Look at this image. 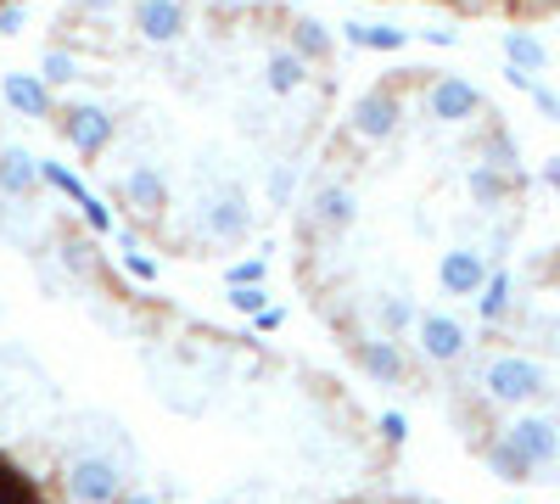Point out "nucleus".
<instances>
[{
    "label": "nucleus",
    "mask_w": 560,
    "mask_h": 504,
    "mask_svg": "<svg viewBox=\"0 0 560 504\" xmlns=\"http://www.w3.org/2000/svg\"><path fill=\"white\" fill-rule=\"evenodd\" d=\"M118 504H158V493H129V488H124V499H118Z\"/></svg>",
    "instance_id": "obj_42"
},
{
    "label": "nucleus",
    "mask_w": 560,
    "mask_h": 504,
    "mask_svg": "<svg viewBox=\"0 0 560 504\" xmlns=\"http://www.w3.org/2000/svg\"><path fill=\"white\" fill-rule=\"evenodd\" d=\"M370 308H376L382 337H398V331H409L415 319H420V308H415V297H409V292H387V297H376Z\"/></svg>",
    "instance_id": "obj_18"
},
{
    "label": "nucleus",
    "mask_w": 560,
    "mask_h": 504,
    "mask_svg": "<svg viewBox=\"0 0 560 504\" xmlns=\"http://www.w3.org/2000/svg\"><path fill=\"white\" fill-rule=\"evenodd\" d=\"M438 281H443L448 297H477L482 281H488V258H482V247H448L443 263H438Z\"/></svg>",
    "instance_id": "obj_9"
},
{
    "label": "nucleus",
    "mask_w": 560,
    "mask_h": 504,
    "mask_svg": "<svg viewBox=\"0 0 560 504\" xmlns=\"http://www.w3.org/2000/svg\"><path fill=\"white\" fill-rule=\"evenodd\" d=\"M113 113L107 107H96V102H79V107H68L62 113V134H68V146L73 152H84V157H96L107 141H113Z\"/></svg>",
    "instance_id": "obj_7"
},
{
    "label": "nucleus",
    "mask_w": 560,
    "mask_h": 504,
    "mask_svg": "<svg viewBox=\"0 0 560 504\" xmlns=\"http://www.w3.org/2000/svg\"><path fill=\"white\" fill-rule=\"evenodd\" d=\"M359 364H364V376H370V382H382V387H398V382L409 376V364H404V353H398L393 337L359 342Z\"/></svg>",
    "instance_id": "obj_12"
},
{
    "label": "nucleus",
    "mask_w": 560,
    "mask_h": 504,
    "mask_svg": "<svg viewBox=\"0 0 560 504\" xmlns=\"http://www.w3.org/2000/svg\"><path fill=\"white\" fill-rule=\"evenodd\" d=\"M213 7H236V0H213Z\"/></svg>",
    "instance_id": "obj_45"
},
{
    "label": "nucleus",
    "mask_w": 560,
    "mask_h": 504,
    "mask_svg": "<svg viewBox=\"0 0 560 504\" xmlns=\"http://www.w3.org/2000/svg\"><path fill=\"white\" fill-rule=\"evenodd\" d=\"M7 102L23 118H51V90H45V79H34V73H12L7 79Z\"/></svg>",
    "instance_id": "obj_16"
},
{
    "label": "nucleus",
    "mask_w": 560,
    "mask_h": 504,
    "mask_svg": "<svg viewBox=\"0 0 560 504\" xmlns=\"http://www.w3.org/2000/svg\"><path fill=\"white\" fill-rule=\"evenodd\" d=\"M264 258H247V263H236V269H230V286H264Z\"/></svg>",
    "instance_id": "obj_33"
},
{
    "label": "nucleus",
    "mask_w": 560,
    "mask_h": 504,
    "mask_svg": "<svg viewBox=\"0 0 560 504\" xmlns=\"http://www.w3.org/2000/svg\"><path fill=\"white\" fill-rule=\"evenodd\" d=\"M427 113L438 124H465V118H477L482 113V96H477V84H465V79H432L427 90Z\"/></svg>",
    "instance_id": "obj_10"
},
{
    "label": "nucleus",
    "mask_w": 560,
    "mask_h": 504,
    "mask_svg": "<svg viewBox=\"0 0 560 504\" xmlns=\"http://www.w3.org/2000/svg\"><path fill=\"white\" fill-rule=\"evenodd\" d=\"M34 186H39V163L23 146L0 152V197H34Z\"/></svg>",
    "instance_id": "obj_14"
},
{
    "label": "nucleus",
    "mask_w": 560,
    "mask_h": 504,
    "mask_svg": "<svg viewBox=\"0 0 560 504\" xmlns=\"http://www.w3.org/2000/svg\"><path fill=\"white\" fill-rule=\"evenodd\" d=\"M471 7H477V0H471Z\"/></svg>",
    "instance_id": "obj_48"
},
{
    "label": "nucleus",
    "mask_w": 560,
    "mask_h": 504,
    "mask_svg": "<svg viewBox=\"0 0 560 504\" xmlns=\"http://www.w3.org/2000/svg\"><path fill=\"white\" fill-rule=\"evenodd\" d=\"M197 236H208V242H247L253 236V208H247V197L236 191V186H213L202 202H197Z\"/></svg>",
    "instance_id": "obj_3"
},
{
    "label": "nucleus",
    "mask_w": 560,
    "mask_h": 504,
    "mask_svg": "<svg viewBox=\"0 0 560 504\" xmlns=\"http://www.w3.org/2000/svg\"><path fill=\"white\" fill-rule=\"evenodd\" d=\"M510 303H516V281H510L504 269H488V281H482V292H477L482 319H488V326H499V319L510 314Z\"/></svg>",
    "instance_id": "obj_17"
},
{
    "label": "nucleus",
    "mask_w": 560,
    "mask_h": 504,
    "mask_svg": "<svg viewBox=\"0 0 560 504\" xmlns=\"http://www.w3.org/2000/svg\"><path fill=\"white\" fill-rule=\"evenodd\" d=\"M482 387H488L493 403H533V398H549V392H555L544 364H533V359H522V353L488 359V364H482Z\"/></svg>",
    "instance_id": "obj_1"
},
{
    "label": "nucleus",
    "mask_w": 560,
    "mask_h": 504,
    "mask_svg": "<svg viewBox=\"0 0 560 504\" xmlns=\"http://www.w3.org/2000/svg\"><path fill=\"white\" fill-rule=\"evenodd\" d=\"M292 51H298L303 62H314V57H331V28L314 23V17L292 23Z\"/></svg>",
    "instance_id": "obj_25"
},
{
    "label": "nucleus",
    "mask_w": 560,
    "mask_h": 504,
    "mask_svg": "<svg viewBox=\"0 0 560 504\" xmlns=\"http://www.w3.org/2000/svg\"><path fill=\"white\" fill-rule=\"evenodd\" d=\"M264 191H269V202H275V208H287V202H292V191H298V163H269Z\"/></svg>",
    "instance_id": "obj_28"
},
{
    "label": "nucleus",
    "mask_w": 560,
    "mask_h": 504,
    "mask_svg": "<svg viewBox=\"0 0 560 504\" xmlns=\"http://www.w3.org/2000/svg\"><path fill=\"white\" fill-rule=\"evenodd\" d=\"M398 504H420V499H398Z\"/></svg>",
    "instance_id": "obj_46"
},
{
    "label": "nucleus",
    "mask_w": 560,
    "mask_h": 504,
    "mask_svg": "<svg viewBox=\"0 0 560 504\" xmlns=\"http://www.w3.org/2000/svg\"><path fill=\"white\" fill-rule=\"evenodd\" d=\"M124 471L113 460H102V454H73V460H62V493L68 504H118L124 499Z\"/></svg>",
    "instance_id": "obj_2"
},
{
    "label": "nucleus",
    "mask_w": 560,
    "mask_h": 504,
    "mask_svg": "<svg viewBox=\"0 0 560 504\" xmlns=\"http://www.w3.org/2000/svg\"><path fill=\"white\" fill-rule=\"evenodd\" d=\"M488 471L499 477V482H533V466L522 460L516 448H510V437H499V443H488Z\"/></svg>",
    "instance_id": "obj_23"
},
{
    "label": "nucleus",
    "mask_w": 560,
    "mask_h": 504,
    "mask_svg": "<svg viewBox=\"0 0 560 504\" xmlns=\"http://www.w3.org/2000/svg\"><path fill=\"white\" fill-rule=\"evenodd\" d=\"M51 258L73 274V281H90V274H96V236H62Z\"/></svg>",
    "instance_id": "obj_19"
},
{
    "label": "nucleus",
    "mask_w": 560,
    "mask_h": 504,
    "mask_svg": "<svg viewBox=\"0 0 560 504\" xmlns=\"http://www.w3.org/2000/svg\"><path fill=\"white\" fill-rule=\"evenodd\" d=\"M398 118H404V107H398L393 90H370V96H359V102H353L348 129H353V141L376 146V141H387V134H398Z\"/></svg>",
    "instance_id": "obj_4"
},
{
    "label": "nucleus",
    "mask_w": 560,
    "mask_h": 504,
    "mask_svg": "<svg viewBox=\"0 0 560 504\" xmlns=\"http://www.w3.org/2000/svg\"><path fill=\"white\" fill-rule=\"evenodd\" d=\"M527 7H555V0H527Z\"/></svg>",
    "instance_id": "obj_44"
},
{
    "label": "nucleus",
    "mask_w": 560,
    "mask_h": 504,
    "mask_svg": "<svg viewBox=\"0 0 560 504\" xmlns=\"http://www.w3.org/2000/svg\"><path fill=\"white\" fill-rule=\"evenodd\" d=\"M353 213H359V202L348 186H319L308 202V224H319V231H348Z\"/></svg>",
    "instance_id": "obj_13"
},
{
    "label": "nucleus",
    "mask_w": 560,
    "mask_h": 504,
    "mask_svg": "<svg viewBox=\"0 0 560 504\" xmlns=\"http://www.w3.org/2000/svg\"><path fill=\"white\" fill-rule=\"evenodd\" d=\"M34 286L45 292V297H73L79 292V281L57 263V258H45V253H34Z\"/></svg>",
    "instance_id": "obj_24"
},
{
    "label": "nucleus",
    "mask_w": 560,
    "mask_h": 504,
    "mask_svg": "<svg viewBox=\"0 0 560 504\" xmlns=\"http://www.w3.org/2000/svg\"><path fill=\"white\" fill-rule=\"evenodd\" d=\"M303 79H308V62L298 51H269V62H264V90L269 96H292V90H303Z\"/></svg>",
    "instance_id": "obj_15"
},
{
    "label": "nucleus",
    "mask_w": 560,
    "mask_h": 504,
    "mask_svg": "<svg viewBox=\"0 0 560 504\" xmlns=\"http://www.w3.org/2000/svg\"><path fill=\"white\" fill-rule=\"evenodd\" d=\"M280 326H287V314H280V308H275V303H269V308H258V314H253V331H280Z\"/></svg>",
    "instance_id": "obj_35"
},
{
    "label": "nucleus",
    "mask_w": 560,
    "mask_h": 504,
    "mask_svg": "<svg viewBox=\"0 0 560 504\" xmlns=\"http://www.w3.org/2000/svg\"><path fill=\"white\" fill-rule=\"evenodd\" d=\"M504 79L516 84V90H527V96H533V84H538V79H533V73H522V68H504Z\"/></svg>",
    "instance_id": "obj_39"
},
{
    "label": "nucleus",
    "mask_w": 560,
    "mask_h": 504,
    "mask_svg": "<svg viewBox=\"0 0 560 504\" xmlns=\"http://www.w3.org/2000/svg\"><path fill=\"white\" fill-rule=\"evenodd\" d=\"M544 186H555V191H560V157H549V163H544Z\"/></svg>",
    "instance_id": "obj_40"
},
{
    "label": "nucleus",
    "mask_w": 560,
    "mask_h": 504,
    "mask_svg": "<svg viewBox=\"0 0 560 504\" xmlns=\"http://www.w3.org/2000/svg\"><path fill=\"white\" fill-rule=\"evenodd\" d=\"M39 79L45 84H68V79H79V62H73V51H45V62H39Z\"/></svg>",
    "instance_id": "obj_29"
},
{
    "label": "nucleus",
    "mask_w": 560,
    "mask_h": 504,
    "mask_svg": "<svg viewBox=\"0 0 560 504\" xmlns=\"http://www.w3.org/2000/svg\"><path fill=\"white\" fill-rule=\"evenodd\" d=\"M482 163H488V168H499V174H510V179H516V168H522V152H516V141H510L504 129H493L488 141H482Z\"/></svg>",
    "instance_id": "obj_26"
},
{
    "label": "nucleus",
    "mask_w": 560,
    "mask_h": 504,
    "mask_svg": "<svg viewBox=\"0 0 560 504\" xmlns=\"http://www.w3.org/2000/svg\"><path fill=\"white\" fill-rule=\"evenodd\" d=\"M504 437H510V448H516L533 471H544V466L560 460V421H549V415H522Z\"/></svg>",
    "instance_id": "obj_6"
},
{
    "label": "nucleus",
    "mask_w": 560,
    "mask_h": 504,
    "mask_svg": "<svg viewBox=\"0 0 560 504\" xmlns=\"http://www.w3.org/2000/svg\"><path fill=\"white\" fill-rule=\"evenodd\" d=\"M533 102H538V113H544V118H560V96H555V90L533 84Z\"/></svg>",
    "instance_id": "obj_37"
},
{
    "label": "nucleus",
    "mask_w": 560,
    "mask_h": 504,
    "mask_svg": "<svg viewBox=\"0 0 560 504\" xmlns=\"http://www.w3.org/2000/svg\"><path fill=\"white\" fill-rule=\"evenodd\" d=\"M185 28H191V12L185 0H135V34L152 45H174Z\"/></svg>",
    "instance_id": "obj_8"
},
{
    "label": "nucleus",
    "mask_w": 560,
    "mask_h": 504,
    "mask_svg": "<svg viewBox=\"0 0 560 504\" xmlns=\"http://www.w3.org/2000/svg\"><path fill=\"white\" fill-rule=\"evenodd\" d=\"M230 308L258 314V308H269V292H264V286H230Z\"/></svg>",
    "instance_id": "obj_32"
},
{
    "label": "nucleus",
    "mask_w": 560,
    "mask_h": 504,
    "mask_svg": "<svg viewBox=\"0 0 560 504\" xmlns=\"http://www.w3.org/2000/svg\"><path fill=\"white\" fill-rule=\"evenodd\" d=\"M73 7H79L84 17H113V12L124 7V0H73Z\"/></svg>",
    "instance_id": "obj_36"
},
{
    "label": "nucleus",
    "mask_w": 560,
    "mask_h": 504,
    "mask_svg": "<svg viewBox=\"0 0 560 504\" xmlns=\"http://www.w3.org/2000/svg\"><path fill=\"white\" fill-rule=\"evenodd\" d=\"M124 274H129V281H158V258L152 253H124Z\"/></svg>",
    "instance_id": "obj_31"
},
{
    "label": "nucleus",
    "mask_w": 560,
    "mask_h": 504,
    "mask_svg": "<svg viewBox=\"0 0 560 504\" xmlns=\"http://www.w3.org/2000/svg\"><path fill=\"white\" fill-rule=\"evenodd\" d=\"M79 213H84V231L96 236V242H102V236H113V213H107V202H102V197L79 202Z\"/></svg>",
    "instance_id": "obj_30"
},
{
    "label": "nucleus",
    "mask_w": 560,
    "mask_h": 504,
    "mask_svg": "<svg viewBox=\"0 0 560 504\" xmlns=\"http://www.w3.org/2000/svg\"><path fill=\"white\" fill-rule=\"evenodd\" d=\"M348 39L364 45V51H404L409 34L393 28V23H348Z\"/></svg>",
    "instance_id": "obj_22"
},
{
    "label": "nucleus",
    "mask_w": 560,
    "mask_h": 504,
    "mask_svg": "<svg viewBox=\"0 0 560 504\" xmlns=\"http://www.w3.org/2000/svg\"><path fill=\"white\" fill-rule=\"evenodd\" d=\"M427 39H432V45H454L459 34H454V28H427Z\"/></svg>",
    "instance_id": "obj_41"
},
{
    "label": "nucleus",
    "mask_w": 560,
    "mask_h": 504,
    "mask_svg": "<svg viewBox=\"0 0 560 504\" xmlns=\"http://www.w3.org/2000/svg\"><path fill=\"white\" fill-rule=\"evenodd\" d=\"M12 499H18V488H12V477H7V471H0V504H12Z\"/></svg>",
    "instance_id": "obj_43"
},
{
    "label": "nucleus",
    "mask_w": 560,
    "mask_h": 504,
    "mask_svg": "<svg viewBox=\"0 0 560 504\" xmlns=\"http://www.w3.org/2000/svg\"><path fill=\"white\" fill-rule=\"evenodd\" d=\"M12 504H28V499H12Z\"/></svg>",
    "instance_id": "obj_47"
},
{
    "label": "nucleus",
    "mask_w": 560,
    "mask_h": 504,
    "mask_svg": "<svg viewBox=\"0 0 560 504\" xmlns=\"http://www.w3.org/2000/svg\"><path fill=\"white\" fill-rule=\"evenodd\" d=\"M504 57H510V68H522V73H538V68L549 62L544 39L527 34V28H510V34H504Z\"/></svg>",
    "instance_id": "obj_21"
},
{
    "label": "nucleus",
    "mask_w": 560,
    "mask_h": 504,
    "mask_svg": "<svg viewBox=\"0 0 560 504\" xmlns=\"http://www.w3.org/2000/svg\"><path fill=\"white\" fill-rule=\"evenodd\" d=\"M465 186H471V197H477V208H504V197H510V174H499V168H488V163H477L471 174H465Z\"/></svg>",
    "instance_id": "obj_20"
},
{
    "label": "nucleus",
    "mask_w": 560,
    "mask_h": 504,
    "mask_svg": "<svg viewBox=\"0 0 560 504\" xmlns=\"http://www.w3.org/2000/svg\"><path fill=\"white\" fill-rule=\"evenodd\" d=\"M118 197H124L135 213H147V219H158V213L168 208V186H163V174H158L152 163H135V168L124 174Z\"/></svg>",
    "instance_id": "obj_11"
},
{
    "label": "nucleus",
    "mask_w": 560,
    "mask_h": 504,
    "mask_svg": "<svg viewBox=\"0 0 560 504\" xmlns=\"http://www.w3.org/2000/svg\"><path fill=\"white\" fill-rule=\"evenodd\" d=\"M18 28H23V7H7V12H0V39L18 34Z\"/></svg>",
    "instance_id": "obj_38"
},
{
    "label": "nucleus",
    "mask_w": 560,
    "mask_h": 504,
    "mask_svg": "<svg viewBox=\"0 0 560 504\" xmlns=\"http://www.w3.org/2000/svg\"><path fill=\"white\" fill-rule=\"evenodd\" d=\"M415 331H420V353H427L432 364H459L465 353H471V331H465L454 314H420Z\"/></svg>",
    "instance_id": "obj_5"
},
{
    "label": "nucleus",
    "mask_w": 560,
    "mask_h": 504,
    "mask_svg": "<svg viewBox=\"0 0 560 504\" xmlns=\"http://www.w3.org/2000/svg\"><path fill=\"white\" fill-rule=\"evenodd\" d=\"M404 437H409V421L398 415V409H387V415H382V443H393V448H398Z\"/></svg>",
    "instance_id": "obj_34"
},
{
    "label": "nucleus",
    "mask_w": 560,
    "mask_h": 504,
    "mask_svg": "<svg viewBox=\"0 0 560 504\" xmlns=\"http://www.w3.org/2000/svg\"><path fill=\"white\" fill-rule=\"evenodd\" d=\"M39 186H57V191H62V197L73 202V208H79V202H90L84 179H79V174H68L62 163H39Z\"/></svg>",
    "instance_id": "obj_27"
}]
</instances>
